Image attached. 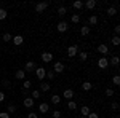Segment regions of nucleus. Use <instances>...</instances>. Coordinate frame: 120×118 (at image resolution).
<instances>
[{"label": "nucleus", "instance_id": "obj_1", "mask_svg": "<svg viewBox=\"0 0 120 118\" xmlns=\"http://www.w3.org/2000/svg\"><path fill=\"white\" fill-rule=\"evenodd\" d=\"M35 69H37V64L34 62V61H27V62L24 64V72L27 73V72H35Z\"/></svg>", "mask_w": 120, "mask_h": 118}, {"label": "nucleus", "instance_id": "obj_2", "mask_svg": "<svg viewBox=\"0 0 120 118\" xmlns=\"http://www.w3.org/2000/svg\"><path fill=\"white\" fill-rule=\"evenodd\" d=\"M67 29H69V24H67L66 21H63V19H61V21L58 22V26H56V30H58L59 34H64Z\"/></svg>", "mask_w": 120, "mask_h": 118}, {"label": "nucleus", "instance_id": "obj_3", "mask_svg": "<svg viewBox=\"0 0 120 118\" xmlns=\"http://www.w3.org/2000/svg\"><path fill=\"white\" fill-rule=\"evenodd\" d=\"M79 54V46L77 45H71V46H67V56L72 59L74 56Z\"/></svg>", "mask_w": 120, "mask_h": 118}, {"label": "nucleus", "instance_id": "obj_4", "mask_svg": "<svg viewBox=\"0 0 120 118\" xmlns=\"http://www.w3.org/2000/svg\"><path fill=\"white\" fill-rule=\"evenodd\" d=\"M48 7H50V2H40L35 5V13H43Z\"/></svg>", "mask_w": 120, "mask_h": 118}, {"label": "nucleus", "instance_id": "obj_5", "mask_svg": "<svg viewBox=\"0 0 120 118\" xmlns=\"http://www.w3.org/2000/svg\"><path fill=\"white\" fill-rule=\"evenodd\" d=\"M64 70H66V65L63 62H59V61H58V62L53 64V72H55V73H63Z\"/></svg>", "mask_w": 120, "mask_h": 118}, {"label": "nucleus", "instance_id": "obj_6", "mask_svg": "<svg viewBox=\"0 0 120 118\" xmlns=\"http://www.w3.org/2000/svg\"><path fill=\"white\" fill-rule=\"evenodd\" d=\"M107 65H109V59H107V57H104V56H102V57L98 59V67H99L101 70L107 69Z\"/></svg>", "mask_w": 120, "mask_h": 118}, {"label": "nucleus", "instance_id": "obj_7", "mask_svg": "<svg viewBox=\"0 0 120 118\" xmlns=\"http://www.w3.org/2000/svg\"><path fill=\"white\" fill-rule=\"evenodd\" d=\"M45 75H46V70L43 69V67H37V69H35V77H37L40 82H43Z\"/></svg>", "mask_w": 120, "mask_h": 118}, {"label": "nucleus", "instance_id": "obj_8", "mask_svg": "<svg viewBox=\"0 0 120 118\" xmlns=\"http://www.w3.org/2000/svg\"><path fill=\"white\" fill-rule=\"evenodd\" d=\"M96 51L106 57V54H109V46L104 45V43H101V45H98V50H96Z\"/></svg>", "mask_w": 120, "mask_h": 118}, {"label": "nucleus", "instance_id": "obj_9", "mask_svg": "<svg viewBox=\"0 0 120 118\" xmlns=\"http://www.w3.org/2000/svg\"><path fill=\"white\" fill-rule=\"evenodd\" d=\"M40 57H42V61H43L45 64H48V62H51V61H53V54H51L50 51H43Z\"/></svg>", "mask_w": 120, "mask_h": 118}, {"label": "nucleus", "instance_id": "obj_10", "mask_svg": "<svg viewBox=\"0 0 120 118\" xmlns=\"http://www.w3.org/2000/svg\"><path fill=\"white\" fill-rule=\"evenodd\" d=\"M11 42H13L15 46H21L24 43V37L22 35H13V40H11Z\"/></svg>", "mask_w": 120, "mask_h": 118}, {"label": "nucleus", "instance_id": "obj_11", "mask_svg": "<svg viewBox=\"0 0 120 118\" xmlns=\"http://www.w3.org/2000/svg\"><path fill=\"white\" fill-rule=\"evenodd\" d=\"M38 110H40V113H48V112H50V104H48V102H40Z\"/></svg>", "mask_w": 120, "mask_h": 118}, {"label": "nucleus", "instance_id": "obj_12", "mask_svg": "<svg viewBox=\"0 0 120 118\" xmlns=\"http://www.w3.org/2000/svg\"><path fill=\"white\" fill-rule=\"evenodd\" d=\"M74 89H64V93H63V97L67 100H72V97H74Z\"/></svg>", "mask_w": 120, "mask_h": 118}, {"label": "nucleus", "instance_id": "obj_13", "mask_svg": "<svg viewBox=\"0 0 120 118\" xmlns=\"http://www.w3.org/2000/svg\"><path fill=\"white\" fill-rule=\"evenodd\" d=\"M50 89H51V86H50V83H48V82H42V83H40V89H38L40 93H48Z\"/></svg>", "mask_w": 120, "mask_h": 118}, {"label": "nucleus", "instance_id": "obj_14", "mask_svg": "<svg viewBox=\"0 0 120 118\" xmlns=\"http://www.w3.org/2000/svg\"><path fill=\"white\" fill-rule=\"evenodd\" d=\"M90 112H91V110H90V107H88V105H82V107H80V113H82L80 117L86 118L88 115H90Z\"/></svg>", "mask_w": 120, "mask_h": 118}, {"label": "nucleus", "instance_id": "obj_15", "mask_svg": "<svg viewBox=\"0 0 120 118\" xmlns=\"http://www.w3.org/2000/svg\"><path fill=\"white\" fill-rule=\"evenodd\" d=\"M22 104H24V107H27V109H32V107H34V99L29 96V97H26V99L22 100Z\"/></svg>", "mask_w": 120, "mask_h": 118}, {"label": "nucleus", "instance_id": "obj_16", "mask_svg": "<svg viewBox=\"0 0 120 118\" xmlns=\"http://www.w3.org/2000/svg\"><path fill=\"white\" fill-rule=\"evenodd\" d=\"M15 77H16L18 80H22V82H24V80H26V72H24L22 69H19V70H16Z\"/></svg>", "mask_w": 120, "mask_h": 118}, {"label": "nucleus", "instance_id": "obj_17", "mask_svg": "<svg viewBox=\"0 0 120 118\" xmlns=\"http://www.w3.org/2000/svg\"><path fill=\"white\" fill-rule=\"evenodd\" d=\"M83 7L88 8V10H93L94 7H96V0H86V2L83 3Z\"/></svg>", "mask_w": 120, "mask_h": 118}, {"label": "nucleus", "instance_id": "obj_18", "mask_svg": "<svg viewBox=\"0 0 120 118\" xmlns=\"http://www.w3.org/2000/svg\"><path fill=\"white\" fill-rule=\"evenodd\" d=\"M96 24H98V16H96V14H91V16L88 18V27H90V26H96Z\"/></svg>", "mask_w": 120, "mask_h": 118}, {"label": "nucleus", "instance_id": "obj_19", "mask_svg": "<svg viewBox=\"0 0 120 118\" xmlns=\"http://www.w3.org/2000/svg\"><path fill=\"white\" fill-rule=\"evenodd\" d=\"M56 13H58V16H59V18H63V16H64L66 13H67V8L61 5V7H58V10H56Z\"/></svg>", "mask_w": 120, "mask_h": 118}, {"label": "nucleus", "instance_id": "obj_20", "mask_svg": "<svg viewBox=\"0 0 120 118\" xmlns=\"http://www.w3.org/2000/svg\"><path fill=\"white\" fill-rule=\"evenodd\" d=\"M40 96H42V93L38 89H32V93H30V97L34 100H37V99H40Z\"/></svg>", "mask_w": 120, "mask_h": 118}, {"label": "nucleus", "instance_id": "obj_21", "mask_svg": "<svg viewBox=\"0 0 120 118\" xmlns=\"http://www.w3.org/2000/svg\"><path fill=\"white\" fill-rule=\"evenodd\" d=\"M106 13H107V16H109V18H112V16H115V14H117V8H115V7H109Z\"/></svg>", "mask_w": 120, "mask_h": 118}, {"label": "nucleus", "instance_id": "obj_22", "mask_svg": "<svg viewBox=\"0 0 120 118\" xmlns=\"http://www.w3.org/2000/svg\"><path fill=\"white\" fill-rule=\"evenodd\" d=\"M119 62H120L119 56H112L111 59H109V64H111V65H114V67H117V65H119Z\"/></svg>", "mask_w": 120, "mask_h": 118}, {"label": "nucleus", "instance_id": "obj_23", "mask_svg": "<svg viewBox=\"0 0 120 118\" xmlns=\"http://www.w3.org/2000/svg\"><path fill=\"white\" fill-rule=\"evenodd\" d=\"M72 8L82 10V8H83V2H80V0H75V2H72Z\"/></svg>", "mask_w": 120, "mask_h": 118}, {"label": "nucleus", "instance_id": "obj_24", "mask_svg": "<svg viewBox=\"0 0 120 118\" xmlns=\"http://www.w3.org/2000/svg\"><path fill=\"white\" fill-rule=\"evenodd\" d=\"M59 102H61V96H59V94H53V96H51V104L58 105Z\"/></svg>", "mask_w": 120, "mask_h": 118}, {"label": "nucleus", "instance_id": "obj_25", "mask_svg": "<svg viewBox=\"0 0 120 118\" xmlns=\"http://www.w3.org/2000/svg\"><path fill=\"white\" fill-rule=\"evenodd\" d=\"M77 107H79V105H77V102H74V100H69V102H67V109L69 110L74 112V110H77Z\"/></svg>", "mask_w": 120, "mask_h": 118}, {"label": "nucleus", "instance_id": "obj_26", "mask_svg": "<svg viewBox=\"0 0 120 118\" xmlns=\"http://www.w3.org/2000/svg\"><path fill=\"white\" fill-rule=\"evenodd\" d=\"M80 34H82L83 37H86L90 34V27H88V26H82V27H80Z\"/></svg>", "mask_w": 120, "mask_h": 118}, {"label": "nucleus", "instance_id": "obj_27", "mask_svg": "<svg viewBox=\"0 0 120 118\" xmlns=\"http://www.w3.org/2000/svg\"><path fill=\"white\" fill-rule=\"evenodd\" d=\"M91 88H93V85H91L90 82H83V83H82V89H83V91H90Z\"/></svg>", "mask_w": 120, "mask_h": 118}, {"label": "nucleus", "instance_id": "obj_28", "mask_svg": "<svg viewBox=\"0 0 120 118\" xmlns=\"http://www.w3.org/2000/svg\"><path fill=\"white\" fill-rule=\"evenodd\" d=\"M7 16H8V11H7L5 8H0V21L7 19Z\"/></svg>", "mask_w": 120, "mask_h": 118}, {"label": "nucleus", "instance_id": "obj_29", "mask_svg": "<svg viewBox=\"0 0 120 118\" xmlns=\"http://www.w3.org/2000/svg\"><path fill=\"white\" fill-rule=\"evenodd\" d=\"M79 57H80V61H86L88 59V53L86 51H79Z\"/></svg>", "mask_w": 120, "mask_h": 118}, {"label": "nucleus", "instance_id": "obj_30", "mask_svg": "<svg viewBox=\"0 0 120 118\" xmlns=\"http://www.w3.org/2000/svg\"><path fill=\"white\" fill-rule=\"evenodd\" d=\"M16 112V105L15 104H8V107H7V113H15Z\"/></svg>", "mask_w": 120, "mask_h": 118}, {"label": "nucleus", "instance_id": "obj_31", "mask_svg": "<svg viewBox=\"0 0 120 118\" xmlns=\"http://www.w3.org/2000/svg\"><path fill=\"white\" fill-rule=\"evenodd\" d=\"M2 38H3V42H7V43H8V42H11V40H13V35L7 32V34H3V37H2Z\"/></svg>", "mask_w": 120, "mask_h": 118}, {"label": "nucleus", "instance_id": "obj_32", "mask_svg": "<svg viewBox=\"0 0 120 118\" xmlns=\"http://www.w3.org/2000/svg\"><path fill=\"white\" fill-rule=\"evenodd\" d=\"M111 42H112V45H114V46H119V45H120V38H119L117 35H114V37H112V38H111Z\"/></svg>", "mask_w": 120, "mask_h": 118}, {"label": "nucleus", "instance_id": "obj_33", "mask_svg": "<svg viewBox=\"0 0 120 118\" xmlns=\"http://www.w3.org/2000/svg\"><path fill=\"white\" fill-rule=\"evenodd\" d=\"M71 21H72L74 24H77V22H80V14H77V13H74V14H72V18H71Z\"/></svg>", "mask_w": 120, "mask_h": 118}, {"label": "nucleus", "instance_id": "obj_34", "mask_svg": "<svg viewBox=\"0 0 120 118\" xmlns=\"http://www.w3.org/2000/svg\"><path fill=\"white\" fill-rule=\"evenodd\" d=\"M55 77H56V73L53 72V70H48V72H46V75H45V78H48V80H53Z\"/></svg>", "mask_w": 120, "mask_h": 118}, {"label": "nucleus", "instance_id": "obj_35", "mask_svg": "<svg viewBox=\"0 0 120 118\" xmlns=\"http://www.w3.org/2000/svg\"><path fill=\"white\" fill-rule=\"evenodd\" d=\"M112 82H114L115 86H119V85H120V77H119V75H114V77H112Z\"/></svg>", "mask_w": 120, "mask_h": 118}, {"label": "nucleus", "instance_id": "obj_36", "mask_svg": "<svg viewBox=\"0 0 120 118\" xmlns=\"http://www.w3.org/2000/svg\"><path fill=\"white\" fill-rule=\"evenodd\" d=\"M22 86H24V89H29V88L32 86V82H30V80H24V83H22Z\"/></svg>", "mask_w": 120, "mask_h": 118}, {"label": "nucleus", "instance_id": "obj_37", "mask_svg": "<svg viewBox=\"0 0 120 118\" xmlns=\"http://www.w3.org/2000/svg\"><path fill=\"white\" fill-rule=\"evenodd\" d=\"M114 94H115V91H114V89H111V88L106 89V96H107V97H112Z\"/></svg>", "mask_w": 120, "mask_h": 118}, {"label": "nucleus", "instance_id": "obj_38", "mask_svg": "<svg viewBox=\"0 0 120 118\" xmlns=\"http://www.w3.org/2000/svg\"><path fill=\"white\" fill-rule=\"evenodd\" d=\"M61 115H63V113H61L59 110H55V112L51 113V117H53V118H61Z\"/></svg>", "mask_w": 120, "mask_h": 118}, {"label": "nucleus", "instance_id": "obj_39", "mask_svg": "<svg viewBox=\"0 0 120 118\" xmlns=\"http://www.w3.org/2000/svg\"><path fill=\"white\" fill-rule=\"evenodd\" d=\"M27 118H38V115L35 113V112H29V113H27Z\"/></svg>", "mask_w": 120, "mask_h": 118}, {"label": "nucleus", "instance_id": "obj_40", "mask_svg": "<svg viewBox=\"0 0 120 118\" xmlns=\"http://www.w3.org/2000/svg\"><path fill=\"white\" fill-rule=\"evenodd\" d=\"M86 118H99V115H98L96 112H90V115H88Z\"/></svg>", "mask_w": 120, "mask_h": 118}, {"label": "nucleus", "instance_id": "obj_41", "mask_svg": "<svg viewBox=\"0 0 120 118\" xmlns=\"http://www.w3.org/2000/svg\"><path fill=\"white\" fill-rule=\"evenodd\" d=\"M0 118H10V113H7V112H2V113H0Z\"/></svg>", "mask_w": 120, "mask_h": 118}, {"label": "nucleus", "instance_id": "obj_42", "mask_svg": "<svg viewBox=\"0 0 120 118\" xmlns=\"http://www.w3.org/2000/svg\"><path fill=\"white\" fill-rule=\"evenodd\" d=\"M114 32H115V35L119 37V32H120V26H115V27H114Z\"/></svg>", "mask_w": 120, "mask_h": 118}, {"label": "nucleus", "instance_id": "obj_43", "mask_svg": "<svg viewBox=\"0 0 120 118\" xmlns=\"http://www.w3.org/2000/svg\"><path fill=\"white\" fill-rule=\"evenodd\" d=\"M3 100H5V93L0 91V102H3Z\"/></svg>", "mask_w": 120, "mask_h": 118}, {"label": "nucleus", "instance_id": "obj_44", "mask_svg": "<svg viewBox=\"0 0 120 118\" xmlns=\"http://www.w3.org/2000/svg\"><path fill=\"white\" fill-rule=\"evenodd\" d=\"M3 86H11V82L10 80H3Z\"/></svg>", "mask_w": 120, "mask_h": 118}, {"label": "nucleus", "instance_id": "obj_45", "mask_svg": "<svg viewBox=\"0 0 120 118\" xmlns=\"http://www.w3.org/2000/svg\"><path fill=\"white\" fill-rule=\"evenodd\" d=\"M112 109H114V110H119V104H117V102H112Z\"/></svg>", "mask_w": 120, "mask_h": 118}, {"label": "nucleus", "instance_id": "obj_46", "mask_svg": "<svg viewBox=\"0 0 120 118\" xmlns=\"http://www.w3.org/2000/svg\"><path fill=\"white\" fill-rule=\"evenodd\" d=\"M112 118H119V117H117V115H114V117H112Z\"/></svg>", "mask_w": 120, "mask_h": 118}, {"label": "nucleus", "instance_id": "obj_47", "mask_svg": "<svg viewBox=\"0 0 120 118\" xmlns=\"http://www.w3.org/2000/svg\"><path fill=\"white\" fill-rule=\"evenodd\" d=\"M79 118H83V117H79Z\"/></svg>", "mask_w": 120, "mask_h": 118}]
</instances>
